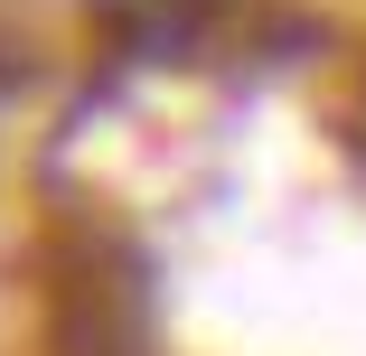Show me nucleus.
I'll return each instance as SVG.
<instances>
[{"mask_svg": "<svg viewBox=\"0 0 366 356\" xmlns=\"http://www.w3.org/2000/svg\"><path fill=\"white\" fill-rule=\"evenodd\" d=\"M38 76H47V47H38L19 19H0V103H10V94H29Z\"/></svg>", "mask_w": 366, "mask_h": 356, "instance_id": "3", "label": "nucleus"}, {"mask_svg": "<svg viewBox=\"0 0 366 356\" xmlns=\"http://www.w3.org/2000/svg\"><path fill=\"white\" fill-rule=\"evenodd\" d=\"M94 10H113V0H94Z\"/></svg>", "mask_w": 366, "mask_h": 356, "instance_id": "4", "label": "nucleus"}, {"mask_svg": "<svg viewBox=\"0 0 366 356\" xmlns=\"http://www.w3.org/2000/svg\"><path fill=\"white\" fill-rule=\"evenodd\" d=\"M47 347L56 356H151V272L122 225H66L47 244Z\"/></svg>", "mask_w": 366, "mask_h": 356, "instance_id": "1", "label": "nucleus"}, {"mask_svg": "<svg viewBox=\"0 0 366 356\" xmlns=\"http://www.w3.org/2000/svg\"><path fill=\"white\" fill-rule=\"evenodd\" d=\"M244 29V0H113L104 10V47L122 66H197L226 56Z\"/></svg>", "mask_w": 366, "mask_h": 356, "instance_id": "2", "label": "nucleus"}]
</instances>
